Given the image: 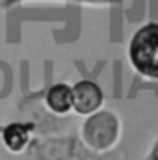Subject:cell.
Here are the masks:
<instances>
[{
    "label": "cell",
    "instance_id": "6da1fadb",
    "mask_svg": "<svg viewBox=\"0 0 158 160\" xmlns=\"http://www.w3.org/2000/svg\"><path fill=\"white\" fill-rule=\"evenodd\" d=\"M128 60L136 73L151 80H158V24L141 26L128 43Z\"/></svg>",
    "mask_w": 158,
    "mask_h": 160
},
{
    "label": "cell",
    "instance_id": "7a4b0ae2",
    "mask_svg": "<svg viewBox=\"0 0 158 160\" xmlns=\"http://www.w3.org/2000/svg\"><path fill=\"white\" fill-rule=\"evenodd\" d=\"M119 134H121L119 118L110 110L89 114V118L84 121L82 127V138L86 145L99 153L112 149L117 143Z\"/></svg>",
    "mask_w": 158,
    "mask_h": 160
},
{
    "label": "cell",
    "instance_id": "3957f363",
    "mask_svg": "<svg viewBox=\"0 0 158 160\" xmlns=\"http://www.w3.org/2000/svg\"><path fill=\"white\" fill-rule=\"evenodd\" d=\"M104 102V91L93 80H80L73 86V110L80 116L97 112Z\"/></svg>",
    "mask_w": 158,
    "mask_h": 160
},
{
    "label": "cell",
    "instance_id": "277c9868",
    "mask_svg": "<svg viewBox=\"0 0 158 160\" xmlns=\"http://www.w3.org/2000/svg\"><path fill=\"white\" fill-rule=\"evenodd\" d=\"M47 106L52 114L65 116L73 110V88L67 84H54L47 91Z\"/></svg>",
    "mask_w": 158,
    "mask_h": 160
},
{
    "label": "cell",
    "instance_id": "5b68a950",
    "mask_svg": "<svg viewBox=\"0 0 158 160\" xmlns=\"http://www.w3.org/2000/svg\"><path fill=\"white\" fill-rule=\"evenodd\" d=\"M2 142L11 153H21L30 142V127L24 123H9L2 130Z\"/></svg>",
    "mask_w": 158,
    "mask_h": 160
},
{
    "label": "cell",
    "instance_id": "8992f818",
    "mask_svg": "<svg viewBox=\"0 0 158 160\" xmlns=\"http://www.w3.org/2000/svg\"><path fill=\"white\" fill-rule=\"evenodd\" d=\"M147 160H158V142H156V145H155V149L151 151V155H149Z\"/></svg>",
    "mask_w": 158,
    "mask_h": 160
}]
</instances>
